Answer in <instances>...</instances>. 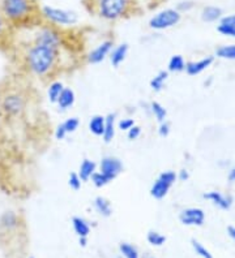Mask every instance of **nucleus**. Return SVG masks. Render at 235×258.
<instances>
[{
    "instance_id": "nucleus-38",
    "label": "nucleus",
    "mask_w": 235,
    "mask_h": 258,
    "mask_svg": "<svg viewBox=\"0 0 235 258\" xmlns=\"http://www.w3.org/2000/svg\"><path fill=\"white\" fill-rule=\"evenodd\" d=\"M141 136V126L138 125H133L131 129H128L127 131V137H128V140H131V141H135V140H137L138 137Z\"/></svg>"
},
{
    "instance_id": "nucleus-9",
    "label": "nucleus",
    "mask_w": 235,
    "mask_h": 258,
    "mask_svg": "<svg viewBox=\"0 0 235 258\" xmlns=\"http://www.w3.org/2000/svg\"><path fill=\"white\" fill-rule=\"evenodd\" d=\"M100 172L106 175L111 181L115 179L116 176H119L123 171V163L119 158L116 157H105L101 159L100 162Z\"/></svg>"
},
{
    "instance_id": "nucleus-14",
    "label": "nucleus",
    "mask_w": 235,
    "mask_h": 258,
    "mask_svg": "<svg viewBox=\"0 0 235 258\" xmlns=\"http://www.w3.org/2000/svg\"><path fill=\"white\" fill-rule=\"evenodd\" d=\"M204 199L209 200L213 205H216L217 208L222 209V210H229L231 208L232 199L231 197H227V196H223L222 193L217 192V190H213V192L205 193L204 195Z\"/></svg>"
},
{
    "instance_id": "nucleus-35",
    "label": "nucleus",
    "mask_w": 235,
    "mask_h": 258,
    "mask_svg": "<svg viewBox=\"0 0 235 258\" xmlns=\"http://www.w3.org/2000/svg\"><path fill=\"white\" fill-rule=\"evenodd\" d=\"M81 179L78 177L77 172H71L69 173V177H68V185L69 188L73 189V190H78V189L81 188Z\"/></svg>"
},
{
    "instance_id": "nucleus-48",
    "label": "nucleus",
    "mask_w": 235,
    "mask_h": 258,
    "mask_svg": "<svg viewBox=\"0 0 235 258\" xmlns=\"http://www.w3.org/2000/svg\"><path fill=\"white\" fill-rule=\"evenodd\" d=\"M152 258H153V257H152Z\"/></svg>"
},
{
    "instance_id": "nucleus-29",
    "label": "nucleus",
    "mask_w": 235,
    "mask_h": 258,
    "mask_svg": "<svg viewBox=\"0 0 235 258\" xmlns=\"http://www.w3.org/2000/svg\"><path fill=\"white\" fill-rule=\"evenodd\" d=\"M217 56L221 59L235 60V44H226L217 48L216 51Z\"/></svg>"
},
{
    "instance_id": "nucleus-44",
    "label": "nucleus",
    "mask_w": 235,
    "mask_h": 258,
    "mask_svg": "<svg viewBox=\"0 0 235 258\" xmlns=\"http://www.w3.org/2000/svg\"><path fill=\"white\" fill-rule=\"evenodd\" d=\"M227 235H229V236L235 241V227L234 226L227 227Z\"/></svg>"
},
{
    "instance_id": "nucleus-18",
    "label": "nucleus",
    "mask_w": 235,
    "mask_h": 258,
    "mask_svg": "<svg viewBox=\"0 0 235 258\" xmlns=\"http://www.w3.org/2000/svg\"><path fill=\"white\" fill-rule=\"evenodd\" d=\"M93 206L101 217L109 218L113 214V206H111L109 200H106L105 197H102V196L96 197V200L93 201Z\"/></svg>"
},
{
    "instance_id": "nucleus-13",
    "label": "nucleus",
    "mask_w": 235,
    "mask_h": 258,
    "mask_svg": "<svg viewBox=\"0 0 235 258\" xmlns=\"http://www.w3.org/2000/svg\"><path fill=\"white\" fill-rule=\"evenodd\" d=\"M213 61H214L213 56L204 57V59L199 60V61H190V63H185L184 71L190 76L200 75V73L204 72V71L207 70V68H209Z\"/></svg>"
},
{
    "instance_id": "nucleus-3",
    "label": "nucleus",
    "mask_w": 235,
    "mask_h": 258,
    "mask_svg": "<svg viewBox=\"0 0 235 258\" xmlns=\"http://www.w3.org/2000/svg\"><path fill=\"white\" fill-rule=\"evenodd\" d=\"M90 11L107 22L125 19L135 12V0H89Z\"/></svg>"
},
{
    "instance_id": "nucleus-41",
    "label": "nucleus",
    "mask_w": 235,
    "mask_h": 258,
    "mask_svg": "<svg viewBox=\"0 0 235 258\" xmlns=\"http://www.w3.org/2000/svg\"><path fill=\"white\" fill-rule=\"evenodd\" d=\"M54 136H55V139L59 140V141H62V140H64L67 137V132L66 129L63 128L62 124H59V125L57 126V129H55V132H54Z\"/></svg>"
},
{
    "instance_id": "nucleus-15",
    "label": "nucleus",
    "mask_w": 235,
    "mask_h": 258,
    "mask_svg": "<svg viewBox=\"0 0 235 258\" xmlns=\"http://www.w3.org/2000/svg\"><path fill=\"white\" fill-rule=\"evenodd\" d=\"M128 51H129V46L127 43H120L118 46L111 50L109 55V59H110V63L113 64V67H119L120 64L123 63L128 55Z\"/></svg>"
},
{
    "instance_id": "nucleus-8",
    "label": "nucleus",
    "mask_w": 235,
    "mask_h": 258,
    "mask_svg": "<svg viewBox=\"0 0 235 258\" xmlns=\"http://www.w3.org/2000/svg\"><path fill=\"white\" fill-rule=\"evenodd\" d=\"M176 180V173L174 171H165L160 173V176L157 177L153 185L151 186V196L156 200L165 199Z\"/></svg>"
},
{
    "instance_id": "nucleus-36",
    "label": "nucleus",
    "mask_w": 235,
    "mask_h": 258,
    "mask_svg": "<svg viewBox=\"0 0 235 258\" xmlns=\"http://www.w3.org/2000/svg\"><path fill=\"white\" fill-rule=\"evenodd\" d=\"M133 125H135V120L131 119V117H124V119H120L119 121H118V124H116L118 129H120V131H124V132H127V131H128V129H131Z\"/></svg>"
},
{
    "instance_id": "nucleus-10",
    "label": "nucleus",
    "mask_w": 235,
    "mask_h": 258,
    "mask_svg": "<svg viewBox=\"0 0 235 258\" xmlns=\"http://www.w3.org/2000/svg\"><path fill=\"white\" fill-rule=\"evenodd\" d=\"M114 48V42L111 39H106V41L101 42L97 44L93 50L86 55V61L89 64H100L102 63L105 59L110 55L111 50Z\"/></svg>"
},
{
    "instance_id": "nucleus-42",
    "label": "nucleus",
    "mask_w": 235,
    "mask_h": 258,
    "mask_svg": "<svg viewBox=\"0 0 235 258\" xmlns=\"http://www.w3.org/2000/svg\"><path fill=\"white\" fill-rule=\"evenodd\" d=\"M176 179L180 180V181H187V180L190 179V172L183 168V170H180L178 173H176Z\"/></svg>"
},
{
    "instance_id": "nucleus-12",
    "label": "nucleus",
    "mask_w": 235,
    "mask_h": 258,
    "mask_svg": "<svg viewBox=\"0 0 235 258\" xmlns=\"http://www.w3.org/2000/svg\"><path fill=\"white\" fill-rule=\"evenodd\" d=\"M20 224H21V219L16 211L7 210L0 215V230L4 232H15L16 230H19Z\"/></svg>"
},
{
    "instance_id": "nucleus-39",
    "label": "nucleus",
    "mask_w": 235,
    "mask_h": 258,
    "mask_svg": "<svg viewBox=\"0 0 235 258\" xmlns=\"http://www.w3.org/2000/svg\"><path fill=\"white\" fill-rule=\"evenodd\" d=\"M170 132H171V126H170V123L169 121H162V123H160V126H158V135L161 136V137H167V136L170 135Z\"/></svg>"
},
{
    "instance_id": "nucleus-2",
    "label": "nucleus",
    "mask_w": 235,
    "mask_h": 258,
    "mask_svg": "<svg viewBox=\"0 0 235 258\" xmlns=\"http://www.w3.org/2000/svg\"><path fill=\"white\" fill-rule=\"evenodd\" d=\"M39 10L37 0H0V12L13 29L41 21Z\"/></svg>"
},
{
    "instance_id": "nucleus-25",
    "label": "nucleus",
    "mask_w": 235,
    "mask_h": 258,
    "mask_svg": "<svg viewBox=\"0 0 235 258\" xmlns=\"http://www.w3.org/2000/svg\"><path fill=\"white\" fill-rule=\"evenodd\" d=\"M12 29L13 28L10 25V22L7 21L6 17L3 16V13L0 12V46L10 39Z\"/></svg>"
},
{
    "instance_id": "nucleus-7",
    "label": "nucleus",
    "mask_w": 235,
    "mask_h": 258,
    "mask_svg": "<svg viewBox=\"0 0 235 258\" xmlns=\"http://www.w3.org/2000/svg\"><path fill=\"white\" fill-rule=\"evenodd\" d=\"M180 20H182V13H179L175 8H166V10L154 13L149 19L148 25L152 30L161 32V30L174 28L180 22Z\"/></svg>"
},
{
    "instance_id": "nucleus-37",
    "label": "nucleus",
    "mask_w": 235,
    "mask_h": 258,
    "mask_svg": "<svg viewBox=\"0 0 235 258\" xmlns=\"http://www.w3.org/2000/svg\"><path fill=\"white\" fill-rule=\"evenodd\" d=\"M217 32L221 33V34L225 35V37L235 38V28H232V26H225L219 24V25L217 26Z\"/></svg>"
},
{
    "instance_id": "nucleus-27",
    "label": "nucleus",
    "mask_w": 235,
    "mask_h": 258,
    "mask_svg": "<svg viewBox=\"0 0 235 258\" xmlns=\"http://www.w3.org/2000/svg\"><path fill=\"white\" fill-rule=\"evenodd\" d=\"M184 68L185 61L184 59H183L182 55H174V56H171V59L169 60V66H167L169 72H182V71H184Z\"/></svg>"
},
{
    "instance_id": "nucleus-17",
    "label": "nucleus",
    "mask_w": 235,
    "mask_h": 258,
    "mask_svg": "<svg viewBox=\"0 0 235 258\" xmlns=\"http://www.w3.org/2000/svg\"><path fill=\"white\" fill-rule=\"evenodd\" d=\"M97 171V164L96 162L90 161V159H84L78 167V177L81 179L82 183H86L90 180V177L93 176V173Z\"/></svg>"
},
{
    "instance_id": "nucleus-26",
    "label": "nucleus",
    "mask_w": 235,
    "mask_h": 258,
    "mask_svg": "<svg viewBox=\"0 0 235 258\" xmlns=\"http://www.w3.org/2000/svg\"><path fill=\"white\" fill-rule=\"evenodd\" d=\"M149 110H151L152 115L156 117V120L158 123H162V121L166 120L167 111L160 102H152V103L149 104Z\"/></svg>"
},
{
    "instance_id": "nucleus-6",
    "label": "nucleus",
    "mask_w": 235,
    "mask_h": 258,
    "mask_svg": "<svg viewBox=\"0 0 235 258\" xmlns=\"http://www.w3.org/2000/svg\"><path fill=\"white\" fill-rule=\"evenodd\" d=\"M30 42L44 44V46H49V47L60 50L63 44V35L60 29L49 25V24H44V25H38L37 30L33 34V39Z\"/></svg>"
},
{
    "instance_id": "nucleus-43",
    "label": "nucleus",
    "mask_w": 235,
    "mask_h": 258,
    "mask_svg": "<svg viewBox=\"0 0 235 258\" xmlns=\"http://www.w3.org/2000/svg\"><path fill=\"white\" fill-rule=\"evenodd\" d=\"M227 180L230 183H235V166L232 167L231 170L229 171V175H227Z\"/></svg>"
},
{
    "instance_id": "nucleus-4",
    "label": "nucleus",
    "mask_w": 235,
    "mask_h": 258,
    "mask_svg": "<svg viewBox=\"0 0 235 258\" xmlns=\"http://www.w3.org/2000/svg\"><path fill=\"white\" fill-rule=\"evenodd\" d=\"M39 15H41L42 21L58 29L72 28L80 20V16L76 11L53 6H42Z\"/></svg>"
},
{
    "instance_id": "nucleus-19",
    "label": "nucleus",
    "mask_w": 235,
    "mask_h": 258,
    "mask_svg": "<svg viewBox=\"0 0 235 258\" xmlns=\"http://www.w3.org/2000/svg\"><path fill=\"white\" fill-rule=\"evenodd\" d=\"M116 116L114 113H110L106 116V121H105V131L102 135V139L106 144H110L115 137L116 132Z\"/></svg>"
},
{
    "instance_id": "nucleus-46",
    "label": "nucleus",
    "mask_w": 235,
    "mask_h": 258,
    "mask_svg": "<svg viewBox=\"0 0 235 258\" xmlns=\"http://www.w3.org/2000/svg\"><path fill=\"white\" fill-rule=\"evenodd\" d=\"M152 2H154V3H161V2H163V0H152Z\"/></svg>"
},
{
    "instance_id": "nucleus-45",
    "label": "nucleus",
    "mask_w": 235,
    "mask_h": 258,
    "mask_svg": "<svg viewBox=\"0 0 235 258\" xmlns=\"http://www.w3.org/2000/svg\"><path fill=\"white\" fill-rule=\"evenodd\" d=\"M78 242L81 246H86V242H88V237H78Z\"/></svg>"
},
{
    "instance_id": "nucleus-11",
    "label": "nucleus",
    "mask_w": 235,
    "mask_h": 258,
    "mask_svg": "<svg viewBox=\"0 0 235 258\" xmlns=\"http://www.w3.org/2000/svg\"><path fill=\"white\" fill-rule=\"evenodd\" d=\"M179 221L184 226H203L205 213L199 208H188L179 214Z\"/></svg>"
},
{
    "instance_id": "nucleus-20",
    "label": "nucleus",
    "mask_w": 235,
    "mask_h": 258,
    "mask_svg": "<svg viewBox=\"0 0 235 258\" xmlns=\"http://www.w3.org/2000/svg\"><path fill=\"white\" fill-rule=\"evenodd\" d=\"M105 121H106V116L104 115H94L89 120V131L91 135L97 136V137H102L105 131Z\"/></svg>"
},
{
    "instance_id": "nucleus-24",
    "label": "nucleus",
    "mask_w": 235,
    "mask_h": 258,
    "mask_svg": "<svg viewBox=\"0 0 235 258\" xmlns=\"http://www.w3.org/2000/svg\"><path fill=\"white\" fill-rule=\"evenodd\" d=\"M63 89H64V85H63L62 81L51 82L50 85H49V88H47V99H49L50 103H57L58 98H59Z\"/></svg>"
},
{
    "instance_id": "nucleus-47",
    "label": "nucleus",
    "mask_w": 235,
    "mask_h": 258,
    "mask_svg": "<svg viewBox=\"0 0 235 258\" xmlns=\"http://www.w3.org/2000/svg\"><path fill=\"white\" fill-rule=\"evenodd\" d=\"M28 258H34V257H31V255H30V257H28Z\"/></svg>"
},
{
    "instance_id": "nucleus-1",
    "label": "nucleus",
    "mask_w": 235,
    "mask_h": 258,
    "mask_svg": "<svg viewBox=\"0 0 235 258\" xmlns=\"http://www.w3.org/2000/svg\"><path fill=\"white\" fill-rule=\"evenodd\" d=\"M60 50L44 44L29 42L24 47L22 60L26 70L35 77L43 79L57 68Z\"/></svg>"
},
{
    "instance_id": "nucleus-33",
    "label": "nucleus",
    "mask_w": 235,
    "mask_h": 258,
    "mask_svg": "<svg viewBox=\"0 0 235 258\" xmlns=\"http://www.w3.org/2000/svg\"><path fill=\"white\" fill-rule=\"evenodd\" d=\"M62 125L63 128L66 129L67 135H69V133H75L76 131H77L78 125H80V120H78L77 117H69L66 121H63Z\"/></svg>"
},
{
    "instance_id": "nucleus-22",
    "label": "nucleus",
    "mask_w": 235,
    "mask_h": 258,
    "mask_svg": "<svg viewBox=\"0 0 235 258\" xmlns=\"http://www.w3.org/2000/svg\"><path fill=\"white\" fill-rule=\"evenodd\" d=\"M72 227L78 237H88L90 233V226L84 218L73 217L72 218Z\"/></svg>"
},
{
    "instance_id": "nucleus-40",
    "label": "nucleus",
    "mask_w": 235,
    "mask_h": 258,
    "mask_svg": "<svg viewBox=\"0 0 235 258\" xmlns=\"http://www.w3.org/2000/svg\"><path fill=\"white\" fill-rule=\"evenodd\" d=\"M219 24L225 26H232L235 28V15H229V16H222L219 20Z\"/></svg>"
},
{
    "instance_id": "nucleus-23",
    "label": "nucleus",
    "mask_w": 235,
    "mask_h": 258,
    "mask_svg": "<svg viewBox=\"0 0 235 258\" xmlns=\"http://www.w3.org/2000/svg\"><path fill=\"white\" fill-rule=\"evenodd\" d=\"M167 77H169V72L167 71H161V72L157 73L153 79L151 80V82H149L152 90L156 93L161 92L165 88V82L167 81Z\"/></svg>"
},
{
    "instance_id": "nucleus-16",
    "label": "nucleus",
    "mask_w": 235,
    "mask_h": 258,
    "mask_svg": "<svg viewBox=\"0 0 235 258\" xmlns=\"http://www.w3.org/2000/svg\"><path fill=\"white\" fill-rule=\"evenodd\" d=\"M75 102H76L75 92H73L71 88H66V86H64V89H63L62 93H60L59 98H58V101L55 104L59 107V110L67 111L72 107L73 104H75Z\"/></svg>"
},
{
    "instance_id": "nucleus-32",
    "label": "nucleus",
    "mask_w": 235,
    "mask_h": 258,
    "mask_svg": "<svg viewBox=\"0 0 235 258\" xmlns=\"http://www.w3.org/2000/svg\"><path fill=\"white\" fill-rule=\"evenodd\" d=\"M191 244H192V248H194L195 253H196L198 255H200L201 258H213L212 253H210L209 250H208V249L205 248L203 244H201V242H199L198 240L192 239Z\"/></svg>"
},
{
    "instance_id": "nucleus-28",
    "label": "nucleus",
    "mask_w": 235,
    "mask_h": 258,
    "mask_svg": "<svg viewBox=\"0 0 235 258\" xmlns=\"http://www.w3.org/2000/svg\"><path fill=\"white\" fill-rule=\"evenodd\" d=\"M119 252L124 258H140V253H138L137 248L129 244V242H120Z\"/></svg>"
},
{
    "instance_id": "nucleus-31",
    "label": "nucleus",
    "mask_w": 235,
    "mask_h": 258,
    "mask_svg": "<svg viewBox=\"0 0 235 258\" xmlns=\"http://www.w3.org/2000/svg\"><path fill=\"white\" fill-rule=\"evenodd\" d=\"M90 180H91V183L97 186V188H104V186H106L107 184L111 183V180H110L106 175L100 172V171H96V172L93 173V176L90 177Z\"/></svg>"
},
{
    "instance_id": "nucleus-30",
    "label": "nucleus",
    "mask_w": 235,
    "mask_h": 258,
    "mask_svg": "<svg viewBox=\"0 0 235 258\" xmlns=\"http://www.w3.org/2000/svg\"><path fill=\"white\" fill-rule=\"evenodd\" d=\"M148 242L153 246H162L166 242V236H163L162 233L157 231H149L147 235Z\"/></svg>"
},
{
    "instance_id": "nucleus-5",
    "label": "nucleus",
    "mask_w": 235,
    "mask_h": 258,
    "mask_svg": "<svg viewBox=\"0 0 235 258\" xmlns=\"http://www.w3.org/2000/svg\"><path fill=\"white\" fill-rule=\"evenodd\" d=\"M26 103V97L20 90H6L0 95V113L6 119H19L25 112Z\"/></svg>"
},
{
    "instance_id": "nucleus-21",
    "label": "nucleus",
    "mask_w": 235,
    "mask_h": 258,
    "mask_svg": "<svg viewBox=\"0 0 235 258\" xmlns=\"http://www.w3.org/2000/svg\"><path fill=\"white\" fill-rule=\"evenodd\" d=\"M222 10L219 7L208 6L201 11V20L204 22H216L222 17Z\"/></svg>"
},
{
    "instance_id": "nucleus-34",
    "label": "nucleus",
    "mask_w": 235,
    "mask_h": 258,
    "mask_svg": "<svg viewBox=\"0 0 235 258\" xmlns=\"http://www.w3.org/2000/svg\"><path fill=\"white\" fill-rule=\"evenodd\" d=\"M194 8L195 2H192V0H182V2H179V3L176 4L175 10L178 11L179 13H187L191 10H194Z\"/></svg>"
}]
</instances>
